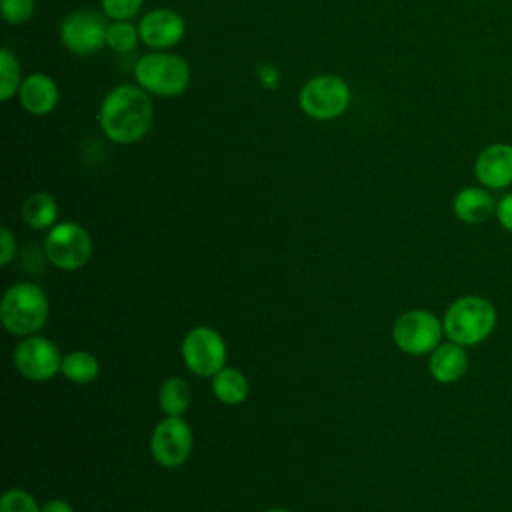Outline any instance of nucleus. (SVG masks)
Returning <instances> with one entry per match:
<instances>
[{
  "label": "nucleus",
  "instance_id": "1",
  "mask_svg": "<svg viewBox=\"0 0 512 512\" xmlns=\"http://www.w3.org/2000/svg\"><path fill=\"white\" fill-rule=\"evenodd\" d=\"M154 118L152 100L138 84L114 86L100 104L98 122L114 144H134L142 140Z\"/></svg>",
  "mask_w": 512,
  "mask_h": 512
},
{
  "label": "nucleus",
  "instance_id": "2",
  "mask_svg": "<svg viewBox=\"0 0 512 512\" xmlns=\"http://www.w3.org/2000/svg\"><path fill=\"white\" fill-rule=\"evenodd\" d=\"M498 324L494 304L478 294H466L450 302L442 314L446 340L472 348L492 336Z\"/></svg>",
  "mask_w": 512,
  "mask_h": 512
},
{
  "label": "nucleus",
  "instance_id": "3",
  "mask_svg": "<svg viewBox=\"0 0 512 512\" xmlns=\"http://www.w3.org/2000/svg\"><path fill=\"white\" fill-rule=\"evenodd\" d=\"M50 316L46 292L34 282L12 284L0 302L2 326L20 338L38 334Z\"/></svg>",
  "mask_w": 512,
  "mask_h": 512
},
{
  "label": "nucleus",
  "instance_id": "4",
  "mask_svg": "<svg viewBox=\"0 0 512 512\" xmlns=\"http://www.w3.org/2000/svg\"><path fill=\"white\" fill-rule=\"evenodd\" d=\"M134 80L148 94L174 98L190 86V66L174 52L150 50L138 58L134 66Z\"/></svg>",
  "mask_w": 512,
  "mask_h": 512
},
{
  "label": "nucleus",
  "instance_id": "5",
  "mask_svg": "<svg viewBox=\"0 0 512 512\" xmlns=\"http://www.w3.org/2000/svg\"><path fill=\"white\" fill-rule=\"evenodd\" d=\"M352 102L346 80L336 74H318L308 78L298 92L300 110L312 120H334L342 116Z\"/></svg>",
  "mask_w": 512,
  "mask_h": 512
},
{
  "label": "nucleus",
  "instance_id": "6",
  "mask_svg": "<svg viewBox=\"0 0 512 512\" xmlns=\"http://www.w3.org/2000/svg\"><path fill=\"white\" fill-rule=\"evenodd\" d=\"M44 256L58 270H80L88 264L92 256V238L88 230L74 220L56 222L46 232Z\"/></svg>",
  "mask_w": 512,
  "mask_h": 512
},
{
  "label": "nucleus",
  "instance_id": "7",
  "mask_svg": "<svg viewBox=\"0 0 512 512\" xmlns=\"http://www.w3.org/2000/svg\"><path fill=\"white\" fill-rule=\"evenodd\" d=\"M444 338L442 318L424 308L402 312L392 324V342L408 356L430 354Z\"/></svg>",
  "mask_w": 512,
  "mask_h": 512
},
{
  "label": "nucleus",
  "instance_id": "8",
  "mask_svg": "<svg viewBox=\"0 0 512 512\" xmlns=\"http://www.w3.org/2000/svg\"><path fill=\"white\" fill-rule=\"evenodd\" d=\"M180 354L184 366L200 378H212L218 370L226 366V340L210 326H196L188 330L180 344Z\"/></svg>",
  "mask_w": 512,
  "mask_h": 512
},
{
  "label": "nucleus",
  "instance_id": "9",
  "mask_svg": "<svg viewBox=\"0 0 512 512\" xmlns=\"http://www.w3.org/2000/svg\"><path fill=\"white\" fill-rule=\"evenodd\" d=\"M106 16L92 8H76L60 22V42L76 56L96 54L106 46Z\"/></svg>",
  "mask_w": 512,
  "mask_h": 512
},
{
  "label": "nucleus",
  "instance_id": "10",
  "mask_svg": "<svg viewBox=\"0 0 512 512\" xmlns=\"http://www.w3.org/2000/svg\"><path fill=\"white\" fill-rule=\"evenodd\" d=\"M62 358L60 348L50 338L40 334L22 338L12 352L16 370L20 376L32 382H46L60 374Z\"/></svg>",
  "mask_w": 512,
  "mask_h": 512
},
{
  "label": "nucleus",
  "instance_id": "11",
  "mask_svg": "<svg viewBox=\"0 0 512 512\" xmlns=\"http://www.w3.org/2000/svg\"><path fill=\"white\" fill-rule=\"evenodd\" d=\"M192 446L194 434L182 416H164L150 436V454L164 468L182 466L190 458Z\"/></svg>",
  "mask_w": 512,
  "mask_h": 512
},
{
  "label": "nucleus",
  "instance_id": "12",
  "mask_svg": "<svg viewBox=\"0 0 512 512\" xmlns=\"http://www.w3.org/2000/svg\"><path fill=\"white\" fill-rule=\"evenodd\" d=\"M138 32L140 42L150 50H168L184 38L186 22L182 14L172 8H156L140 18Z\"/></svg>",
  "mask_w": 512,
  "mask_h": 512
},
{
  "label": "nucleus",
  "instance_id": "13",
  "mask_svg": "<svg viewBox=\"0 0 512 512\" xmlns=\"http://www.w3.org/2000/svg\"><path fill=\"white\" fill-rule=\"evenodd\" d=\"M476 182L488 190H506L512 186V144L492 142L484 146L474 160Z\"/></svg>",
  "mask_w": 512,
  "mask_h": 512
},
{
  "label": "nucleus",
  "instance_id": "14",
  "mask_svg": "<svg viewBox=\"0 0 512 512\" xmlns=\"http://www.w3.org/2000/svg\"><path fill=\"white\" fill-rule=\"evenodd\" d=\"M16 96L20 100V106L28 114L46 116L58 106L60 90L52 76L44 72H32L22 78V84Z\"/></svg>",
  "mask_w": 512,
  "mask_h": 512
},
{
  "label": "nucleus",
  "instance_id": "15",
  "mask_svg": "<svg viewBox=\"0 0 512 512\" xmlns=\"http://www.w3.org/2000/svg\"><path fill=\"white\" fill-rule=\"evenodd\" d=\"M498 200L484 186H464L452 198V212L464 224H484L496 216Z\"/></svg>",
  "mask_w": 512,
  "mask_h": 512
},
{
  "label": "nucleus",
  "instance_id": "16",
  "mask_svg": "<svg viewBox=\"0 0 512 512\" xmlns=\"http://www.w3.org/2000/svg\"><path fill=\"white\" fill-rule=\"evenodd\" d=\"M468 352L452 340H442L428 354V372L438 384H454L468 372Z\"/></svg>",
  "mask_w": 512,
  "mask_h": 512
},
{
  "label": "nucleus",
  "instance_id": "17",
  "mask_svg": "<svg viewBox=\"0 0 512 512\" xmlns=\"http://www.w3.org/2000/svg\"><path fill=\"white\" fill-rule=\"evenodd\" d=\"M210 386H212V394L216 396V400L226 406L242 404L250 392V384H248V378L244 376V372H240L238 368H232V366H224L222 370H218L210 378Z\"/></svg>",
  "mask_w": 512,
  "mask_h": 512
},
{
  "label": "nucleus",
  "instance_id": "18",
  "mask_svg": "<svg viewBox=\"0 0 512 512\" xmlns=\"http://www.w3.org/2000/svg\"><path fill=\"white\" fill-rule=\"evenodd\" d=\"M22 220L32 230H50L58 220V202L48 192H32L22 204Z\"/></svg>",
  "mask_w": 512,
  "mask_h": 512
},
{
  "label": "nucleus",
  "instance_id": "19",
  "mask_svg": "<svg viewBox=\"0 0 512 512\" xmlns=\"http://www.w3.org/2000/svg\"><path fill=\"white\" fill-rule=\"evenodd\" d=\"M98 358L88 350H72L64 354L60 374L72 384H90L98 378Z\"/></svg>",
  "mask_w": 512,
  "mask_h": 512
},
{
  "label": "nucleus",
  "instance_id": "20",
  "mask_svg": "<svg viewBox=\"0 0 512 512\" xmlns=\"http://www.w3.org/2000/svg\"><path fill=\"white\" fill-rule=\"evenodd\" d=\"M190 386L180 376H168L158 388V404L166 416H182L190 406Z\"/></svg>",
  "mask_w": 512,
  "mask_h": 512
},
{
  "label": "nucleus",
  "instance_id": "21",
  "mask_svg": "<svg viewBox=\"0 0 512 512\" xmlns=\"http://www.w3.org/2000/svg\"><path fill=\"white\" fill-rule=\"evenodd\" d=\"M140 42L138 26H134L130 20H110L108 32H106V46L112 48L118 54L132 52Z\"/></svg>",
  "mask_w": 512,
  "mask_h": 512
},
{
  "label": "nucleus",
  "instance_id": "22",
  "mask_svg": "<svg viewBox=\"0 0 512 512\" xmlns=\"http://www.w3.org/2000/svg\"><path fill=\"white\" fill-rule=\"evenodd\" d=\"M22 74L18 58L10 52V48L0 50V100L8 102L20 90Z\"/></svg>",
  "mask_w": 512,
  "mask_h": 512
},
{
  "label": "nucleus",
  "instance_id": "23",
  "mask_svg": "<svg viewBox=\"0 0 512 512\" xmlns=\"http://www.w3.org/2000/svg\"><path fill=\"white\" fill-rule=\"evenodd\" d=\"M0 512H42V506L24 488H8L0 498Z\"/></svg>",
  "mask_w": 512,
  "mask_h": 512
},
{
  "label": "nucleus",
  "instance_id": "24",
  "mask_svg": "<svg viewBox=\"0 0 512 512\" xmlns=\"http://www.w3.org/2000/svg\"><path fill=\"white\" fill-rule=\"evenodd\" d=\"M0 10H2V18L8 24L20 26L34 16L36 0H0Z\"/></svg>",
  "mask_w": 512,
  "mask_h": 512
},
{
  "label": "nucleus",
  "instance_id": "25",
  "mask_svg": "<svg viewBox=\"0 0 512 512\" xmlns=\"http://www.w3.org/2000/svg\"><path fill=\"white\" fill-rule=\"evenodd\" d=\"M144 0H100L102 14L110 20H130L142 8Z\"/></svg>",
  "mask_w": 512,
  "mask_h": 512
},
{
  "label": "nucleus",
  "instance_id": "26",
  "mask_svg": "<svg viewBox=\"0 0 512 512\" xmlns=\"http://www.w3.org/2000/svg\"><path fill=\"white\" fill-rule=\"evenodd\" d=\"M16 256V238L8 226L0 228V266H8Z\"/></svg>",
  "mask_w": 512,
  "mask_h": 512
},
{
  "label": "nucleus",
  "instance_id": "27",
  "mask_svg": "<svg viewBox=\"0 0 512 512\" xmlns=\"http://www.w3.org/2000/svg\"><path fill=\"white\" fill-rule=\"evenodd\" d=\"M498 224L512 234V190L506 192L502 198H498V206H496V216Z\"/></svg>",
  "mask_w": 512,
  "mask_h": 512
},
{
  "label": "nucleus",
  "instance_id": "28",
  "mask_svg": "<svg viewBox=\"0 0 512 512\" xmlns=\"http://www.w3.org/2000/svg\"><path fill=\"white\" fill-rule=\"evenodd\" d=\"M258 78H260L262 86H266V88H276L280 84V72L270 62H264L258 66Z\"/></svg>",
  "mask_w": 512,
  "mask_h": 512
},
{
  "label": "nucleus",
  "instance_id": "29",
  "mask_svg": "<svg viewBox=\"0 0 512 512\" xmlns=\"http://www.w3.org/2000/svg\"><path fill=\"white\" fill-rule=\"evenodd\" d=\"M42 512H74L72 504L62 498H52L42 504Z\"/></svg>",
  "mask_w": 512,
  "mask_h": 512
},
{
  "label": "nucleus",
  "instance_id": "30",
  "mask_svg": "<svg viewBox=\"0 0 512 512\" xmlns=\"http://www.w3.org/2000/svg\"><path fill=\"white\" fill-rule=\"evenodd\" d=\"M264 512H290V510H286V508H268Z\"/></svg>",
  "mask_w": 512,
  "mask_h": 512
}]
</instances>
